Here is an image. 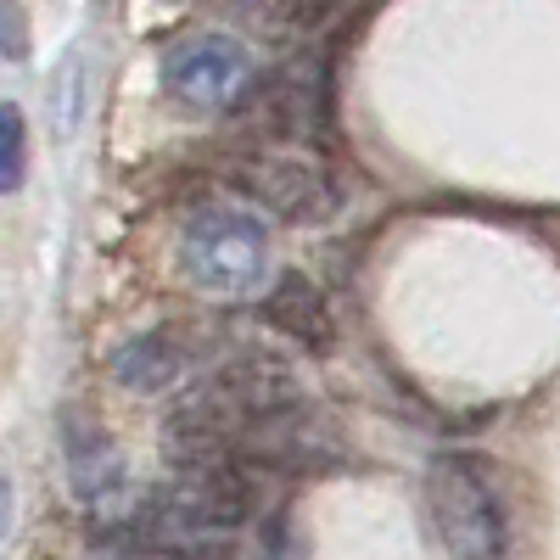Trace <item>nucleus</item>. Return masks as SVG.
<instances>
[{
	"mask_svg": "<svg viewBox=\"0 0 560 560\" xmlns=\"http://www.w3.org/2000/svg\"><path fill=\"white\" fill-rule=\"evenodd\" d=\"M427 510L448 560H499L510 549V504L482 454L443 448L427 465Z\"/></svg>",
	"mask_w": 560,
	"mask_h": 560,
	"instance_id": "1",
	"label": "nucleus"
},
{
	"mask_svg": "<svg viewBox=\"0 0 560 560\" xmlns=\"http://www.w3.org/2000/svg\"><path fill=\"white\" fill-rule=\"evenodd\" d=\"M179 264L191 275V287L213 298H247L269 275V230L242 202H208L185 219Z\"/></svg>",
	"mask_w": 560,
	"mask_h": 560,
	"instance_id": "2",
	"label": "nucleus"
},
{
	"mask_svg": "<svg viewBox=\"0 0 560 560\" xmlns=\"http://www.w3.org/2000/svg\"><path fill=\"white\" fill-rule=\"evenodd\" d=\"M247 84H253V57L230 34H191L163 57V90L191 113H219L242 102Z\"/></svg>",
	"mask_w": 560,
	"mask_h": 560,
	"instance_id": "3",
	"label": "nucleus"
},
{
	"mask_svg": "<svg viewBox=\"0 0 560 560\" xmlns=\"http://www.w3.org/2000/svg\"><path fill=\"white\" fill-rule=\"evenodd\" d=\"M242 191L287 224H308L331 208V174H325L314 158L292 152V147H258L236 163Z\"/></svg>",
	"mask_w": 560,
	"mask_h": 560,
	"instance_id": "4",
	"label": "nucleus"
},
{
	"mask_svg": "<svg viewBox=\"0 0 560 560\" xmlns=\"http://www.w3.org/2000/svg\"><path fill=\"white\" fill-rule=\"evenodd\" d=\"M208 359V342L197 337V331H185V325H158V331H140V337H129L118 353H113V382L124 387V393H168V387H179L191 370Z\"/></svg>",
	"mask_w": 560,
	"mask_h": 560,
	"instance_id": "5",
	"label": "nucleus"
},
{
	"mask_svg": "<svg viewBox=\"0 0 560 560\" xmlns=\"http://www.w3.org/2000/svg\"><path fill=\"white\" fill-rule=\"evenodd\" d=\"M264 319L275 325L287 342L308 348V353H331L337 348V314H331V298H325L308 275H280L269 298H264Z\"/></svg>",
	"mask_w": 560,
	"mask_h": 560,
	"instance_id": "6",
	"label": "nucleus"
},
{
	"mask_svg": "<svg viewBox=\"0 0 560 560\" xmlns=\"http://www.w3.org/2000/svg\"><path fill=\"white\" fill-rule=\"evenodd\" d=\"M28 174V124L12 102H0V197H12Z\"/></svg>",
	"mask_w": 560,
	"mask_h": 560,
	"instance_id": "7",
	"label": "nucleus"
},
{
	"mask_svg": "<svg viewBox=\"0 0 560 560\" xmlns=\"http://www.w3.org/2000/svg\"><path fill=\"white\" fill-rule=\"evenodd\" d=\"M253 7L275 28H314V23H325L337 12V0H253Z\"/></svg>",
	"mask_w": 560,
	"mask_h": 560,
	"instance_id": "8",
	"label": "nucleus"
},
{
	"mask_svg": "<svg viewBox=\"0 0 560 560\" xmlns=\"http://www.w3.org/2000/svg\"><path fill=\"white\" fill-rule=\"evenodd\" d=\"M0 57H12V62L28 57V23L12 0H0Z\"/></svg>",
	"mask_w": 560,
	"mask_h": 560,
	"instance_id": "9",
	"label": "nucleus"
},
{
	"mask_svg": "<svg viewBox=\"0 0 560 560\" xmlns=\"http://www.w3.org/2000/svg\"><path fill=\"white\" fill-rule=\"evenodd\" d=\"M269 560H303L292 522H275V527H269Z\"/></svg>",
	"mask_w": 560,
	"mask_h": 560,
	"instance_id": "10",
	"label": "nucleus"
},
{
	"mask_svg": "<svg viewBox=\"0 0 560 560\" xmlns=\"http://www.w3.org/2000/svg\"><path fill=\"white\" fill-rule=\"evenodd\" d=\"M7 527H12V482L0 477V538H7Z\"/></svg>",
	"mask_w": 560,
	"mask_h": 560,
	"instance_id": "11",
	"label": "nucleus"
}]
</instances>
